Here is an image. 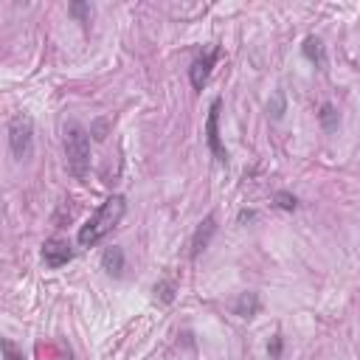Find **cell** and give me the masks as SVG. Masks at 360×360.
I'll return each instance as SVG.
<instances>
[{"label": "cell", "instance_id": "obj_10", "mask_svg": "<svg viewBox=\"0 0 360 360\" xmlns=\"http://www.w3.org/2000/svg\"><path fill=\"white\" fill-rule=\"evenodd\" d=\"M301 51H304V56H307L309 62H315L318 68L323 65V42H321L318 37H307V39H304V48H301Z\"/></svg>", "mask_w": 360, "mask_h": 360}, {"label": "cell", "instance_id": "obj_4", "mask_svg": "<svg viewBox=\"0 0 360 360\" xmlns=\"http://www.w3.org/2000/svg\"><path fill=\"white\" fill-rule=\"evenodd\" d=\"M219 107H222V98H214L211 107H208V118H205V141H208V149L214 155L217 163H228V152L219 141Z\"/></svg>", "mask_w": 360, "mask_h": 360}, {"label": "cell", "instance_id": "obj_9", "mask_svg": "<svg viewBox=\"0 0 360 360\" xmlns=\"http://www.w3.org/2000/svg\"><path fill=\"white\" fill-rule=\"evenodd\" d=\"M259 307H262V301H259L256 292H242V295L236 298V304H233V312H236L239 318H253V315L259 312Z\"/></svg>", "mask_w": 360, "mask_h": 360}, {"label": "cell", "instance_id": "obj_11", "mask_svg": "<svg viewBox=\"0 0 360 360\" xmlns=\"http://www.w3.org/2000/svg\"><path fill=\"white\" fill-rule=\"evenodd\" d=\"M318 118H321V124H323V129H326V132L338 129V124H340V115H338V110H335L332 104H323V107H321V112H318Z\"/></svg>", "mask_w": 360, "mask_h": 360}, {"label": "cell", "instance_id": "obj_12", "mask_svg": "<svg viewBox=\"0 0 360 360\" xmlns=\"http://www.w3.org/2000/svg\"><path fill=\"white\" fill-rule=\"evenodd\" d=\"M79 22H90V17H93V6L90 3H70V8H68Z\"/></svg>", "mask_w": 360, "mask_h": 360}, {"label": "cell", "instance_id": "obj_5", "mask_svg": "<svg viewBox=\"0 0 360 360\" xmlns=\"http://www.w3.org/2000/svg\"><path fill=\"white\" fill-rule=\"evenodd\" d=\"M217 53H219V48L211 45L205 53H200V56L191 62L188 79H191V87H194V90H202V87H205V82H208V76H211V68H214V62H217Z\"/></svg>", "mask_w": 360, "mask_h": 360}, {"label": "cell", "instance_id": "obj_3", "mask_svg": "<svg viewBox=\"0 0 360 360\" xmlns=\"http://www.w3.org/2000/svg\"><path fill=\"white\" fill-rule=\"evenodd\" d=\"M8 149L17 160H28L34 152V121L28 112H17L8 121Z\"/></svg>", "mask_w": 360, "mask_h": 360}, {"label": "cell", "instance_id": "obj_8", "mask_svg": "<svg viewBox=\"0 0 360 360\" xmlns=\"http://www.w3.org/2000/svg\"><path fill=\"white\" fill-rule=\"evenodd\" d=\"M101 267L110 273V276H121L124 273V250L118 245H110L101 256Z\"/></svg>", "mask_w": 360, "mask_h": 360}, {"label": "cell", "instance_id": "obj_13", "mask_svg": "<svg viewBox=\"0 0 360 360\" xmlns=\"http://www.w3.org/2000/svg\"><path fill=\"white\" fill-rule=\"evenodd\" d=\"M0 352H3V360H22V352L8 338H0Z\"/></svg>", "mask_w": 360, "mask_h": 360}, {"label": "cell", "instance_id": "obj_1", "mask_svg": "<svg viewBox=\"0 0 360 360\" xmlns=\"http://www.w3.org/2000/svg\"><path fill=\"white\" fill-rule=\"evenodd\" d=\"M127 214V200L121 197V194H112V197H107L101 205H98V211L82 225V231H79V245L82 248H93V245H98L118 222H121V217Z\"/></svg>", "mask_w": 360, "mask_h": 360}, {"label": "cell", "instance_id": "obj_15", "mask_svg": "<svg viewBox=\"0 0 360 360\" xmlns=\"http://www.w3.org/2000/svg\"><path fill=\"white\" fill-rule=\"evenodd\" d=\"M281 349H284V338H281V335H273V340H270V346H267L270 360H278V357H281Z\"/></svg>", "mask_w": 360, "mask_h": 360}, {"label": "cell", "instance_id": "obj_16", "mask_svg": "<svg viewBox=\"0 0 360 360\" xmlns=\"http://www.w3.org/2000/svg\"><path fill=\"white\" fill-rule=\"evenodd\" d=\"M90 132H93L98 141H104V138H107V118H98V121L93 124V129H90Z\"/></svg>", "mask_w": 360, "mask_h": 360}, {"label": "cell", "instance_id": "obj_6", "mask_svg": "<svg viewBox=\"0 0 360 360\" xmlns=\"http://www.w3.org/2000/svg\"><path fill=\"white\" fill-rule=\"evenodd\" d=\"M70 259H73V248L68 245V239L53 236V239H48V242L42 245V262H45V267L56 270V267L68 264Z\"/></svg>", "mask_w": 360, "mask_h": 360}, {"label": "cell", "instance_id": "obj_7", "mask_svg": "<svg viewBox=\"0 0 360 360\" xmlns=\"http://www.w3.org/2000/svg\"><path fill=\"white\" fill-rule=\"evenodd\" d=\"M214 233H217V217L208 214V217L197 225V231H194V236H191V259H197V256L208 248V242H211Z\"/></svg>", "mask_w": 360, "mask_h": 360}, {"label": "cell", "instance_id": "obj_17", "mask_svg": "<svg viewBox=\"0 0 360 360\" xmlns=\"http://www.w3.org/2000/svg\"><path fill=\"white\" fill-rule=\"evenodd\" d=\"M172 290H174V284H172V281H163V284H158V287H155V292H160V298H163V301H172V295H174Z\"/></svg>", "mask_w": 360, "mask_h": 360}, {"label": "cell", "instance_id": "obj_14", "mask_svg": "<svg viewBox=\"0 0 360 360\" xmlns=\"http://www.w3.org/2000/svg\"><path fill=\"white\" fill-rule=\"evenodd\" d=\"M276 205H278L281 211H295L298 200H295L290 191H278V194H276Z\"/></svg>", "mask_w": 360, "mask_h": 360}, {"label": "cell", "instance_id": "obj_2", "mask_svg": "<svg viewBox=\"0 0 360 360\" xmlns=\"http://www.w3.org/2000/svg\"><path fill=\"white\" fill-rule=\"evenodd\" d=\"M65 163H68V172L76 177V180H84L87 172H90V135L82 124L70 121L65 127Z\"/></svg>", "mask_w": 360, "mask_h": 360}]
</instances>
